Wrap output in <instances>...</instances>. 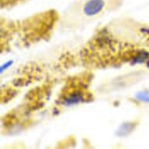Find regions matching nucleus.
<instances>
[{"label":"nucleus","instance_id":"7ed1b4c3","mask_svg":"<svg viewBox=\"0 0 149 149\" xmlns=\"http://www.w3.org/2000/svg\"><path fill=\"white\" fill-rule=\"evenodd\" d=\"M136 98L141 102H149V91H140L136 95Z\"/></svg>","mask_w":149,"mask_h":149},{"label":"nucleus","instance_id":"f03ea898","mask_svg":"<svg viewBox=\"0 0 149 149\" xmlns=\"http://www.w3.org/2000/svg\"><path fill=\"white\" fill-rule=\"evenodd\" d=\"M135 124L133 123H123L122 126H120L119 130H117V135L120 137H125L133 131L134 129Z\"/></svg>","mask_w":149,"mask_h":149},{"label":"nucleus","instance_id":"f257e3e1","mask_svg":"<svg viewBox=\"0 0 149 149\" xmlns=\"http://www.w3.org/2000/svg\"><path fill=\"white\" fill-rule=\"evenodd\" d=\"M120 1V0H119ZM117 0H79L66 10L62 24L68 29L82 27L117 6Z\"/></svg>","mask_w":149,"mask_h":149}]
</instances>
